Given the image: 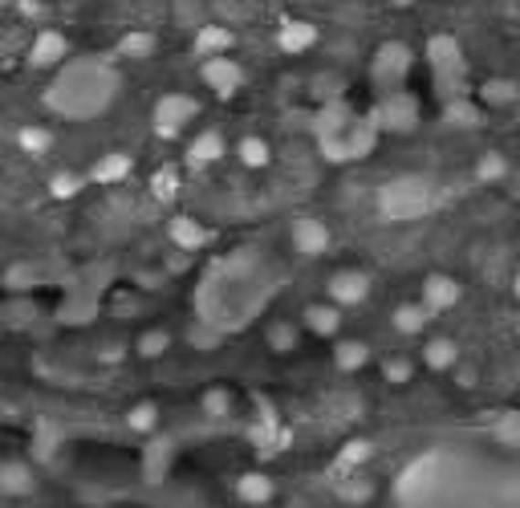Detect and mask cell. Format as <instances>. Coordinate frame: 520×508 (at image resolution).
<instances>
[{"label": "cell", "mask_w": 520, "mask_h": 508, "mask_svg": "<svg viewBox=\"0 0 520 508\" xmlns=\"http://www.w3.org/2000/svg\"><path fill=\"white\" fill-rule=\"evenodd\" d=\"M387 508H520V423L460 428L419 448Z\"/></svg>", "instance_id": "obj_1"}, {"label": "cell", "mask_w": 520, "mask_h": 508, "mask_svg": "<svg viewBox=\"0 0 520 508\" xmlns=\"http://www.w3.org/2000/svg\"><path fill=\"white\" fill-rule=\"evenodd\" d=\"M118 86H122V78H118L111 61L78 58L53 78V86L45 90V102L66 118H94L114 102Z\"/></svg>", "instance_id": "obj_2"}, {"label": "cell", "mask_w": 520, "mask_h": 508, "mask_svg": "<svg viewBox=\"0 0 520 508\" xmlns=\"http://www.w3.org/2000/svg\"><path fill=\"white\" fill-rule=\"evenodd\" d=\"M431 184L419 175H398L378 192V212L387 220H419L431 207Z\"/></svg>", "instance_id": "obj_3"}, {"label": "cell", "mask_w": 520, "mask_h": 508, "mask_svg": "<svg viewBox=\"0 0 520 508\" xmlns=\"http://www.w3.org/2000/svg\"><path fill=\"white\" fill-rule=\"evenodd\" d=\"M199 114V102L187 94H167L159 98V106H154V131H159V139H175L179 131L191 122V118Z\"/></svg>", "instance_id": "obj_4"}, {"label": "cell", "mask_w": 520, "mask_h": 508, "mask_svg": "<svg viewBox=\"0 0 520 508\" xmlns=\"http://www.w3.org/2000/svg\"><path fill=\"white\" fill-rule=\"evenodd\" d=\"M325 293H330L334 305H362L366 302V293H370V277L358 273V269H342V273L330 277Z\"/></svg>", "instance_id": "obj_5"}, {"label": "cell", "mask_w": 520, "mask_h": 508, "mask_svg": "<svg viewBox=\"0 0 520 508\" xmlns=\"http://www.w3.org/2000/svg\"><path fill=\"white\" fill-rule=\"evenodd\" d=\"M204 81L216 90L220 98H232L236 90L244 86V69L236 66V61H228V58H207L204 61Z\"/></svg>", "instance_id": "obj_6"}, {"label": "cell", "mask_w": 520, "mask_h": 508, "mask_svg": "<svg viewBox=\"0 0 520 508\" xmlns=\"http://www.w3.org/2000/svg\"><path fill=\"white\" fill-rule=\"evenodd\" d=\"M460 280L455 277H443V273H431L423 280V305H427V313H443V310H451L455 302H460Z\"/></svg>", "instance_id": "obj_7"}, {"label": "cell", "mask_w": 520, "mask_h": 508, "mask_svg": "<svg viewBox=\"0 0 520 508\" xmlns=\"http://www.w3.org/2000/svg\"><path fill=\"white\" fill-rule=\"evenodd\" d=\"M415 118H419V106H415V98L410 94H390L387 102H382V111H378V122L387 126V131H410L415 126Z\"/></svg>", "instance_id": "obj_8"}, {"label": "cell", "mask_w": 520, "mask_h": 508, "mask_svg": "<svg viewBox=\"0 0 520 508\" xmlns=\"http://www.w3.org/2000/svg\"><path fill=\"white\" fill-rule=\"evenodd\" d=\"M66 53H69L66 37H61L58 29H45V33H37V41H33V49H29V66L49 69V66H58Z\"/></svg>", "instance_id": "obj_9"}, {"label": "cell", "mask_w": 520, "mask_h": 508, "mask_svg": "<svg viewBox=\"0 0 520 508\" xmlns=\"http://www.w3.org/2000/svg\"><path fill=\"white\" fill-rule=\"evenodd\" d=\"M293 249L301 257H317V252L330 249V228L322 220H297L293 224Z\"/></svg>", "instance_id": "obj_10"}, {"label": "cell", "mask_w": 520, "mask_h": 508, "mask_svg": "<svg viewBox=\"0 0 520 508\" xmlns=\"http://www.w3.org/2000/svg\"><path fill=\"white\" fill-rule=\"evenodd\" d=\"M224 134L220 131H204V134H196L191 139V147H187V163L191 167H212V163H220L224 159Z\"/></svg>", "instance_id": "obj_11"}, {"label": "cell", "mask_w": 520, "mask_h": 508, "mask_svg": "<svg viewBox=\"0 0 520 508\" xmlns=\"http://www.w3.org/2000/svg\"><path fill=\"white\" fill-rule=\"evenodd\" d=\"M0 492H5V496H25V492H33V471L25 468V464H16V460L0 464Z\"/></svg>", "instance_id": "obj_12"}, {"label": "cell", "mask_w": 520, "mask_h": 508, "mask_svg": "<svg viewBox=\"0 0 520 508\" xmlns=\"http://www.w3.org/2000/svg\"><path fill=\"white\" fill-rule=\"evenodd\" d=\"M305 325L313 333H322V338H330V333H337V325H342V305H309L305 310Z\"/></svg>", "instance_id": "obj_13"}, {"label": "cell", "mask_w": 520, "mask_h": 508, "mask_svg": "<svg viewBox=\"0 0 520 508\" xmlns=\"http://www.w3.org/2000/svg\"><path fill=\"white\" fill-rule=\"evenodd\" d=\"M313 41H317V29L309 21H289L285 29H281V49L285 53H305Z\"/></svg>", "instance_id": "obj_14"}, {"label": "cell", "mask_w": 520, "mask_h": 508, "mask_svg": "<svg viewBox=\"0 0 520 508\" xmlns=\"http://www.w3.org/2000/svg\"><path fill=\"white\" fill-rule=\"evenodd\" d=\"M228 45H232V33L220 29V25H207V29L196 33V53L199 58H220V53H228Z\"/></svg>", "instance_id": "obj_15"}, {"label": "cell", "mask_w": 520, "mask_h": 508, "mask_svg": "<svg viewBox=\"0 0 520 508\" xmlns=\"http://www.w3.org/2000/svg\"><path fill=\"white\" fill-rule=\"evenodd\" d=\"M455 358H460V350H455V342H447V338L427 342V350H423V362H427L431 370H447Z\"/></svg>", "instance_id": "obj_16"}, {"label": "cell", "mask_w": 520, "mask_h": 508, "mask_svg": "<svg viewBox=\"0 0 520 508\" xmlns=\"http://www.w3.org/2000/svg\"><path fill=\"white\" fill-rule=\"evenodd\" d=\"M427 305H398L395 310V325H398V333H419L427 325Z\"/></svg>", "instance_id": "obj_17"}, {"label": "cell", "mask_w": 520, "mask_h": 508, "mask_svg": "<svg viewBox=\"0 0 520 508\" xmlns=\"http://www.w3.org/2000/svg\"><path fill=\"white\" fill-rule=\"evenodd\" d=\"M240 163L244 167H264V163H269V143L264 139H257V134H249V139H240Z\"/></svg>", "instance_id": "obj_18"}, {"label": "cell", "mask_w": 520, "mask_h": 508, "mask_svg": "<svg viewBox=\"0 0 520 508\" xmlns=\"http://www.w3.org/2000/svg\"><path fill=\"white\" fill-rule=\"evenodd\" d=\"M126 171H131V159H126V155H106V159H98L94 179H98V184H114V179H122Z\"/></svg>", "instance_id": "obj_19"}, {"label": "cell", "mask_w": 520, "mask_h": 508, "mask_svg": "<svg viewBox=\"0 0 520 508\" xmlns=\"http://www.w3.org/2000/svg\"><path fill=\"white\" fill-rule=\"evenodd\" d=\"M171 240L184 244V249H199V244L207 240V232L199 228L196 220H175V224H171Z\"/></svg>", "instance_id": "obj_20"}, {"label": "cell", "mask_w": 520, "mask_h": 508, "mask_svg": "<svg viewBox=\"0 0 520 508\" xmlns=\"http://www.w3.org/2000/svg\"><path fill=\"white\" fill-rule=\"evenodd\" d=\"M480 94H483V102H492V106H508L516 98V86L504 78H492V81H483Z\"/></svg>", "instance_id": "obj_21"}, {"label": "cell", "mask_w": 520, "mask_h": 508, "mask_svg": "<svg viewBox=\"0 0 520 508\" xmlns=\"http://www.w3.org/2000/svg\"><path fill=\"white\" fill-rule=\"evenodd\" d=\"M407 61H410V53L403 49V45H387V49L378 53V78L387 74V69H395V74H407Z\"/></svg>", "instance_id": "obj_22"}, {"label": "cell", "mask_w": 520, "mask_h": 508, "mask_svg": "<svg viewBox=\"0 0 520 508\" xmlns=\"http://www.w3.org/2000/svg\"><path fill=\"white\" fill-rule=\"evenodd\" d=\"M151 49H154L151 33H126V37L118 41V53H122V58H147Z\"/></svg>", "instance_id": "obj_23"}, {"label": "cell", "mask_w": 520, "mask_h": 508, "mask_svg": "<svg viewBox=\"0 0 520 508\" xmlns=\"http://www.w3.org/2000/svg\"><path fill=\"white\" fill-rule=\"evenodd\" d=\"M16 143H21L25 151H33V155H41V151H49V147H53V134H49V131H41V126H25V131L16 134Z\"/></svg>", "instance_id": "obj_24"}, {"label": "cell", "mask_w": 520, "mask_h": 508, "mask_svg": "<svg viewBox=\"0 0 520 508\" xmlns=\"http://www.w3.org/2000/svg\"><path fill=\"white\" fill-rule=\"evenodd\" d=\"M337 366L342 370L366 366V346H362V342H342V346H337Z\"/></svg>", "instance_id": "obj_25"}, {"label": "cell", "mask_w": 520, "mask_h": 508, "mask_svg": "<svg viewBox=\"0 0 520 508\" xmlns=\"http://www.w3.org/2000/svg\"><path fill=\"white\" fill-rule=\"evenodd\" d=\"M476 175L483 179V184H496V179H504V175H508L504 155H483V159H480V167H476Z\"/></svg>", "instance_id": "obj_26"}, {"label": "cell", "mask_w": 520, "mask_h": 508, "mask_svg": "<svg viewBox=\"0 0 520 508\" xmlns=\"http://www.w3.org/2000/svg\"><path fill=\"white\" fill-rule=\"evenodd\" d=\"M240 496L244 501H269L272 496V484L264 476H244L240 480Z\"/></svg>", "instance_id": "obj_27"}, {"label": "cell", "mask_w": 520, "mask_h": 508, "mask_svg": "<svg viewBox=\"0 0 520 508\" xmlns=\"http://www.w3.org/2000/svg\"><path fill=\"white\" fill-rule=\"evenodd\" d=\"M81 192V179L78 175H53V184H49V196H58V199H69V196H78Z\"/></svg>", "instance_id": "obj_28"}, {"label": "cell", "mask_w": 520, "mask_h": 508, "mask_svg": "<svg viewBox=\"0 0 520 508\" xmlns=\"http://www.w3.org/2000/svg\"><path fill=\"white\" fill-rule=\"evenodd\" d=\"M163 350H167V333H159V330L147 333V338L139 342V354H143V358H154V354H163Z\"/></svg>", "instance_id": "obj_29"}, {"label": "cell", "mask_w": 520, "mask_h": 508, "mask_svg": "<svg viewBox=\"0 0 520 508\" xmlns=\"http://www.w3.org/2000/svg\"><path fill=\"white\" fill-rule=\"evenodd\" d=\"M131 428L134 431H151L154 428V407H134V411H131Z\"/></svg>", "instance_id": "obj_30"}, {"label": "cell", "mask_w": 520, "mask_h": 508, "mask_svg": "<svg viewBox=\"0 0 520 508\" xmlns=\"http://www.w3.org/2000/svg\"><path fill=\"white\" fill-rule=\"evenodd\" d=\"M171 192H175V175H171V171H159V175H154V196L171 199Z\"/></svg>", "instance_id": "obj_31"}, {"label": "cell", "mask_w": 520, "mask_h": 508, "mask_svg": "<svg viewBox=\"0 0 520 508\" xmlns=\"http://www.w3.org/2000/svg\"><path fill=\"white\" fill-rule=\"evenodd\" d=\"M410 375V366H407V362H395V366H390V362H387V378H407Z\"/></svg>", "instance_id": "obj_32"}, {"label": "cell", "mask_w": 520, "mask_h": 508, "mask_svg": "<svg viewBox=\"0 0 520 508\" xmlns=\"http://www.w3.org/2000/svg\"><path fill=\"white\" fill-rule=\"evenodd\" d=\"M516 297H520V273H516Z\"/></svg>", "instance_id": "obj_33"}]
</instances>
